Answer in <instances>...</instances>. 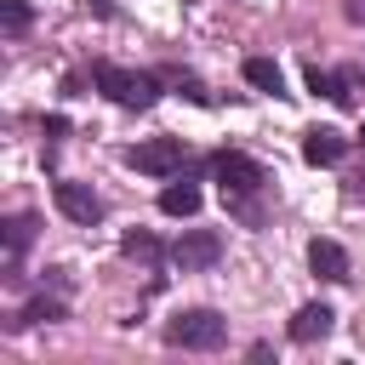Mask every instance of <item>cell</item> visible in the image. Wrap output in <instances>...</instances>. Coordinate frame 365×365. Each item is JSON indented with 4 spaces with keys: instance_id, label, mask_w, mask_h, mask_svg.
Wrapping results in <instances>:
<instances>
[{
    "instance_id": "obj_2",
    "label": "cell",
    "mask_w": 365,
    "mask_h": 365,
    "mask_svg": "<svg viewBox=\"0 0 365 365\" xmlns=\"http://www.w3.org/2000/svg\"><path fill=\"white\" fill-rule=\"evenodd\" d=\"M165 342L171 348H194V354H211V348L228 342V319L217 308H182V314L165 319Z\"/></svg>"
},
{
    "instance_id": "obj_12",
    "label": "cell",
    "mask_w": 365,
    "mask_h": 365,
    "mask_svg": "<svg viewBox=\"0 0 365 365\" xmlns=\"http://www.w3.org/2000/svg\"><path fill=\"white\" fill-rule=\"evenodd\" d=\"M51 319H68V308H63L57 297H34V302L11 319V331H23V325H51Z\"/></svg>"
},
{
    "instance_id": "obj_7",
    "label": "cell",
    "mask_w": 365,
    "mask_h": 365,
    "mask_svg": "<svg viewBox=\"0 0 365 365\" xmlns=\"http://www.w3.org/2000/svg\"><path fill=\"white\" fill-rule=\"evenodd\" d=\"M342 154H348V137L331 131V125H314V131L302 137V160H308V165H336Z\"/></svg>"
},
{
    "instance_id": "obj_4",
    "label": "cell",
    "mask_w": 365,
    "mask_h": 365,
    "mask_svg": "<svg viewBox=\"0 0 365 365\" xmlns=\"http://www.w3.org/2000/svg\"><path fill=\"white\" fill-rule=\"evenodd\" d=\"M182 137H148V143H137L125 160L137 165V171H148V177H177L182 171Z\"/></svg>"
},
{
    "instance_id": "obj_1",
    "label": "cell",
    "mask_w": 365,
    "mask_h": 365,
    "mask_svg": "<svg viewBox=\"0 0 365 365\" xmlns=\"http://www.w3.org/2000/svg\"><path fill=\"white\" fill-rule=\"evenodd\" d=\"M211 171H217V182H222V200L240 211V217H257V205H251V194H262V182H268V171L251 160V154H217L211 160Z\"/></svg>"
},
{
    "instance_id": "obj_5",
    "label": "cell",
    "mask_w": 365,
    "mask_h": 365,
    "mask_svg": "<svg viewBox=\"0 0 365 365\" xmlns=\"http://www.w3.org/2000/svg\"><path fill=\"white\" fill-rule=\"evenodd\" d=\"M222 257V240L211 234V228H188L177 245H171V262L182 268V274H194V268H211Z\"/></svg>"
},
{
    "instance_id": "obj_10",
    "label": "cell",
    "mask_w": 365,
    "mask_h": 365,
    "mask_svg": "<svg viewBox=\"0 0 365 365\" xmlns=\"http://www.w3.org/2000/svg\"><path fill=\"white\" fill-rule=\"evenodd\" d=\"M160 211L165 217H194L200 211V188L194 182H165L160 188Z\"/></svg>"
},
{
    "instance_id": "obj_9",
    "label": "cell",
    "mask_w": 365,
    "mask_h": 365,
    "mask_svg": "<svg viewBox=\"0 0 365 365\" xmlns=\"http://www.w3.org/2000/svg\"><path fill=\"white\" fill-rule=\"evenodd\" d=\"M308 268H314L319 279H348V251H342L336 240H314V245H308Z\"/></svg>"
},
{
    "instance_id": "obj_16",
    "label": "cell",
    "mask_w": 365,
    "mask_h": 365,
    "mask_svg": "<svg viewBox=\"0 0 365 365\" xmlns=\"http://www.w3.org/2000/svg\"><path fill=\"white\" fill-rule=\"evenodd\" d=\"M29 17H34V11H29V0H0V23H6V34H23V29H29Z\"/></svg>"
},
{
    "instance_id": "obj_8",
    "label": "cell",
    "mask_w": 365,
    "mask_h": 365,
    "mask_svg": "<svg viewBox=\"0 0 365 365\" xmlns=\"http://www.w3.org/2000/svg\"><path fill=\"white\" fill-rule=\"evenodd\" d=\"M331 325H336V314L325 302H302L291 314V342H319V336H331Z\"/></svg>"
},
{
    "instance_id": "obj_11",
    "label": "cell",
    "mask_w": 365,
    "mask_h": 365,
    "mask_svg": "<svg viewBox=\"0 0 365 365\" xmlns=\"http://www.w3.org/2000/svg\"><path fill=\"white\" fill-rule=\"evenodd\" d=\"M245 80H251L257 91H268V97H279V91H285V74H279V63H274V57H245Z\"/></svg>"
},
{
    "instance_id": "obj_6",
    "label": "cell",
    "mask_w": 365,
    "mask_h": 365,
    "mask_svg": "<svg viewBox=\"0 0 365 365\" xmlns=\"http://www.w3.org/2000/svg\"><path fill=\"white\" fill-rule=\"evenodd\" d=\"M51 200H57V211H63L68 222H80V228H91V222L103 217V200H97L86 182H57V188H51Z\"/></svg>"
},
{
    "instance_id": "obj_17",
    "label": "cell",
    "mask_w": 365,
    "mask_h": 365,
    "mask_svg": "<svg viewBox=\"0 0 365 365\" xmlns=\"http://www.w3.org/2000/svg\"><path fill=\"white\" fill-rule=\"evenodd\" d=\"M348 200H354V205H365V171H359V177L348 182Z\"/></svg>"
},
{
    "instance_id": "obj_13",
    "label": "cell",
    "mask_w": 365,
    "mask_h": 365,
    "mask_svg": "<svg viewBox=\"0 0 365 365\" xmlns=\"http://www.w3.org/2000/svg\"><path fill=\"white\" fill-rule=\"evenodd\" d=\"M29 240H34V217H29V211H17V217L6 222V262H11V268H17V257L29 251Z\"/></svg>"
},
{
    "instance_id": "obj_15",
    "label": "cell",
    "mask_w": 365,
    "mask_h": 365,
    "mask_svg": "<svg viewBox=\"0 0 365 365\" xmlns=\"http://www.w3.org/2000/svg\"><path fill=\"white\" fill-rule=\"evenodd\" d=\"M308 91H314V97H331V103H348V74H325V68H308Z\"/></svg>"
},
{
    "instance_id": "obj_18",
    "label": "cell",
    "mask_w": 365,
    "mask_h": 365,
    "mask_svg": "<svg viewBox=\"0 0 365 365\" xmlns=\"http://www.w3.org/2000/svg\"><path fill=\"white\" fill-rule=\"evenodd\" d=\"M348 23H365V0H348Z\"/></svg>"
},
{
    "instance_id": "obj_20",
    "label": "cell",
    "mask_w": 365,
    "mask_h": 365,
    "mask_svg": "<svg viewBox=\"0 0 365 365\" xmlns=\"http://www.w3.org/2000/svg\"><path fill=\"white\" fill-rule=\"evenodd\" d=\"M359 148H365V125H359Z\"/></svg>"
},
{
    "instance_id": "obj_14",
    "label": "cell",
    "mask_w": 365,
    "mask_h": 365,
    "mask_svg": "<svg viewBox=\"0 0 365 365\" xmlns=\"http://www.w3.org/2000/svg\"><path fill=\"white\" fill-rule=\"evenodd\" d=\"M120 251H125L131 262H160V257H171V251H165V245H160L154 234H143V228H131V234L120 240Z\"/></svg>"
},
{
    "instance_id": "obj_19",
    "label": "cell",
    "mask_w": 365,
    "mask_h": 365,
    "mask_svg": "<svg viewBox=\"0 0 365 365\" xmlns=\"http://www.w3.org/2000/svg\"><path fill=\"white\" fill-rule=\"evenodd\" d=\"M86 11H97V17H108L114 6H108V0H86Z\"/></svg>"
},
{
    "instance_id": "obj_3",
    "label": "cell",
    "mask_w": 365,
    "mask_h": 365,
    "mask_svg": "<svg viewBox=\"0 0 365 365\" xmlns=\"http://www.w3.org/2000/svg\"><path fill=\"white\" fill-rule=\"evenodd\" d=\"M91 80H97V91L114 97L120 108H148V103L160 97V80H154V74H137V68H120V63H97Z\"/></svg>"
}]
</instances>
